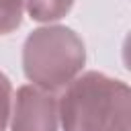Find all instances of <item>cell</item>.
I'll return each instance as SVG.
<instances>
[{"instance_id":"1","label":"cell","mask_w":131,"mask_h":131,"mask_svg":"<svg viewBox=\"0 0 131 131\" xmlns=\"http://www.w3.org/2000/svg\"><path fill=\"white\" fill-rule=\"evenodd\" d=\"M61 131H131V88L102 72L76 76L59 96Z\"/></svg>"},{"instance_id":"2","label":"cell","mask_w":131,"mask_h":131,"mask_svg":"<svg viewBox=\"0 0 131 131\" xmlns=\"http://www.w3.org/2000/svg\"><path fill=\"white\" fill-rule=\"evenodd\" d=\"M86 63L82 37L66 25L31 31L23 45V72L33 86L55 92L66 88Z\"/></svg>"},{"instance_id":"3","label":"cell","mask_w":131,"mask_h":131,"mask_svg":"<svg viewBox=\"0 0 131 131\" xmlns=\"http://www.w3.org/2000/svg\"><path fill=\"white\" fill-rule=\"evenodd\" d=\"M57 100L51 92L25 84L14 94L10 108V131H57Z\"/></svg>"},{"instance_id":"4","label":"cell","mask_w":131,"mask_h":131,"mask_svg":"<svg viewBox=\"0 0 131 131\" xmlns=\"http://www.w3.org/2000/svg\"><path fill=\"white\" fill-rule=\"evenodd\" d=\"M76 0H23L29 16L37 23H53L70 14Z\"/></svg>"},{"instance_id":"5","label":"cell","mask_w":131,"mask_h":131,"mask_svg":"<svg viewBox=\"0 0 131 131\" xmlns=\"http://www.w3.org/2000/svg\"><path fill=\"white\" fill-rule=\"evenodd\" d=\"M23 0H0V35L14 33L23 25Z\"/></svg>"},{"instance_id":"6","label":"cell","mask_w":131,"mask_h":131,"mask_svg":"<svg viewBox=\"0 0 131 131\" xmlns=\"http://www.w3.org/2000/svg\"><path fill=\"white\" fill-rule=\"evenodd\" d=\"M12 108V84L4 72H0V131L6 129Z\"/></svg>"}]
</instances>
